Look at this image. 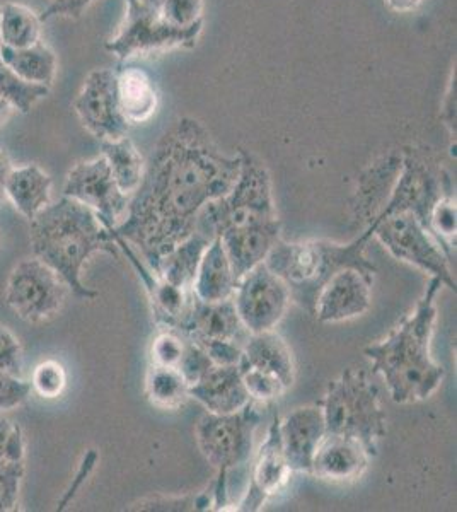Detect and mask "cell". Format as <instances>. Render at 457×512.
<instances>
[{
  "label": "cell",
  "mask_w": 457,
  "mask_h": 512,
  "mask_svg": "<svg viewBox=\"0 0 457 512\" xmlns=\"http://www.w3.org/2000/svg\"><path fill=\"white\" fill-rule=\"evenodd\" d=\"M371 458L357 439L326 434L314 456L311 473L326 482H355L364 475Z\"/></svg>",
  "instance_id": "19"
},
{
  "label": "cell",
  "mask_w": 457,
  "mask_h": 512,
  "mask_svg": "<svg viewBox=\"0 0 457 512\" xmlns=\"http://www.w3.org/2000/svg\"><path fill=\"white\" fill-rule=\"evenodd\" d=\"M374 236V222L367 231L348 245L331 241H301L287 243L278 239L267 258L273 274L289 287L292 301L313 315L314 303L324 284L345 268H355L365 277L374 280L376 265L365 256V246Z\"/></svg>",
  "instance_id": "5"
},
{
  "label": "cell",
  "mask_w": 457,
  "mask_h": 512,
  "mask_svg": "<svg viewBox=\"0 0 457 512\" xmlns=\"http://www.w3.org/2000/svg\"><path fill=\"white\" fill-rule=\"evenodd\" d=\"M31 390L45 400H55L62 395L67 386V373L58 361L48 359L35 367L31 374Z\"/></svg>",
  "instance_id": "33"
},
{
  "label": "cell",
  "mask_w": 457,
  "mask_h": 512,
  "mask_svg": "<svg viewBox=\"0 0 457 512\" xmlns=\"http://www.w3.org/2000/svg\"><path fill=\"white\" fill-rule=\"evenodd\" d=\"M31 391V383L24 381L23 376L0 369V412L21 407L28 400Z\"/></svg>",
  "instance_id": "39"
},
{
  "label": "cell",
  "mask_w": 457,
  "mask_h": 512,
  "mask_svg": "<svg viewBox=\"0 0 457 512\" xmlns=\"http://www.w3.org/2000/svg\"><path fill=\"white\" fill-rule=\"evenodd\" d=\"M372 282L355 268L333 275L319 291L313 315L319 323H342L365 315L372 304Z\"/></svg>",
  "instance_id": "16"
},
{
  "label": "cell",
  "mask_w": 457,
  "mask_h": 512,
  "mask_svg": "<svg viewBox=\"0 0 457 512\" xmlns=\"http://www.w3.org/2000/svg\"><path fill=\"white\" fill-rule=\"evenodd\" d=\"M12 168H14V164H12L9 154L4 149H0V205L7 202L6 183Z\"/></svg>",
  "instance_id": "43"
},
{
  "label": "cell",
  "mask_w": 457,
  "mask_h": 512,
  "mask_svg": "<svg viewBox=\"0 0 457 512\" xmlns=\"http://www.w3.org/2000/svg\"><path fill=\"white\" fill-rule=\"evenodd\" d=\"M186 337L176 330L164 328L157 333L151 345V364L164 367H178L183 350H185Z\"/></svg>",
  "instance_id": "34"
},
{
  "label": "cell",
  "mask_w": 457,
  "mask_h": 512,
  "mask_svg": "<svg viewBox=\"0 0 457 512\" xmlns=\"http://www.w3.org/2000/svg\"><path fill=\"white\" fill-rule=\"evenodd\" d=\"M232 301L246 330L260 333L275 330L284 320L292 297L284 280L263 262L238 280Z\"/></svg>",
  "instance_id": "12"
},
{
  "label": "cell",
  "mask_w": 457,
  "mask_h": 512,
  "mask_svg": "<svg viewBox=\"0 0 457 512\" xmlns=\"http://www.w3.org/2000/svg\"><path fill=\"white\" fill-rule=\"evenodd\" d=\"M239 168V154L227 156L202 123L181 118L162 135L127 216L110 233L134 245L156 272L162 256L193 234L200 210L231 192Z\"/></svg>",
  "instance_id": "1"
},
{
  "label": "cell",
  "mask_w": 457,
  "mask_h": 512,
  "mask_svg": "<svg viewBox=\"0 0 457 512\" xmlns=\"http://www.w3.org/2000/svg\"><path fill=\"white\" fill-rule=\"evenodd\" d=\"M210 243L212 241L207 236L193 231L191 236L181 241L168 255L162 256L156 274L171 286L180 287L183 291H193V280L197 275L198 265Z\"/></svg>",
  "instance_id": "26"
},
{
  "label": "cell",
  "mask_w": 457,
  "mask_h": 512,
  "mask_svg": "<svg viewBox=\"0 0 457 512\" xmlns=\"http://www.w3.org/2000/svg\"><path fill=\"white\" fill-rule=\"evenodd\" d=\"M14 113H18V111L14 110V106L11 103H7L6 99L0 98V128L4 127L14 117Z\"/></svg>",
  "instance_id": "45"
},
{
  "label": "cell",
  "mask_w": 457,
  "mask_h": 512,
  "mask_svg": "<svg viewBox=\"0 0 457 512\" xmlns=\"http://www.w3.org/2000/svg\"><path fill=\"white\" fill-rule=\"evenodd\" d=\"M26 443L23 429L11 420L0 417V466L24 463Z\"/></svg>",
  "instance_id": "35"
},
{
  "label": "cell",
  "mask_w": 457,
  "mask_h": 512,
  "mask_svg": "<svg viewBox=\"0 0 457 512\" xmlns=\"http://www.w3.org/2000/svg\"><path fill=\"white\" fill-rule=\"evenodd\" d=\"M372 222L374 236L394 258L420 268L456 292L449 258L417 217L408 210H381Z\"/></svg>",
  "instance_id": "8"
},
{
  "label": "cell",
  "mask_w": 457,
  "mask_h": 512,
  "mask_svg": "<svg viewBox=\"0 0 457 512\" xmlns=\"http://www.w3.org/2000/svg\"><path fill=\"white\" fill-rule=\"evenodd\" d=\"M29 238L36 258L53 268L74 296L86 301L99 296L82 284V268L87 260L96 253L118 258L115 238L98 214L65 195L31 221Z\"/></svg>",
  "instance_id": "4"
},
{
  "label": "cell",
  "mask_w": 457,
  "mask_h": 512,
  "mask_svg": "<svg viewBox=\"0 0 457 512\" xmlns=\"http://www.w3.org/2000/svg\"><path fill=\"white\" fill-rule=\"evenodd\" d=\"M145 395L154 407L176 410L190 398V386L178 367L149 364L145 374Z\"/></svg>",
  "instance_id": "29"
},
{
  "label": "cell",
  "mask_w": 457,
  "mask_h": 512,
  "mask_svg": "<svg viewBox=\"0 0 457 512\" xmlns=\"http://www.w3.org/2000/svg\"><path fill=\"white\" fill-rule=\"evenodd\" d=\"M324 436L326 422L319 405L296 408L284 420L280 419V437L290 472L311 473Z\"/></svg>",
  "instance_id": "18"
},
{
  "label": "cell",
  "mask_w": 457,
  "mask_h": 512,
  "mask_svg": "<svg viewBox=\"0 0 457 512\" xmlns=\"http://www.w3.org/2000/svg\"><path fill=\"white\" fill-rule=\"evenodd\" d=\"M52 188V178L38 164L14 166L6 183L7 202L31 222L52 204Z\"/></svg>",
  "instance_id": "21"
},
{
  "label": "cell",
  "mask_w": 457,
  "mask_h": 512,
  "mask_svg": "<svg viewBox=\"0 0 457 512\" xmlns=\"http://www.w3.org/2000/svg\"><path fill=\"white\" fill-rule=\"evenodd\" d=\"M159 11L168 23L178 28L203 23V0H162Z\"/></svg>",
  "instance_id": "36"
},
{
  "label": "cell",
  "mask_w": 457,
  "mask_h": 512,
  "mask_svg": "<svg viewBox=\"0 0 457 512\" xmlns=\"http://www.w3.org/2000/svg\"><path fill=\"white\" fill-rule=\"evenodd\" d=\"M0 59L24 82L52 89L57 77L58 59L45 41L21 50L0 47Z\"/></svg>",
  "instance_id": "25"
},
{
  "label": "cell",
  "mask_w": 457,
  "mask_h": 512,
  "mask_svg": "<svg viewBox=\"0 0 457 512\" xmlns=\"http://www.w3.org/2000/svg\"><path fill=\"white\" fill-rule=\"evenodd\" d=\"M456 198L446 193L430 212L429 233L437 239L449 262L456 258Z\"/></svg>",
  "instance_id": "31"
},
{
  "label": "cell",
  "mask_w": 457,
  "mask_h": 512,
  "mask_svg": "<svg viewBox=\"0 0 457 512\" xmlns=\"http://www.w3.org/2000/svg\"><path fill=\"white\" fill-rule=\"evenodd\" d=\"M23 477L24 463L0 466V512L18 509Z\"/></svg>",
  "instance_id": "38"
},
{
  "label": "cell",
  "mask_w": 457,
  "mask_h": 512,
  "mask_svg": "<svg viewBox=\"0 0 457 512\" xmlns=\"http://www.w3.org/2000/svg\"><path fill=\"white\" fill-rule=\"evenodd\" d=\"M241 168L231 192L205 205L195 231L210 241L220 239L236 279L265 262L280 239L272 178L267 166L249 152H239Z\"/></svg>",
  "instance_id": "2"
},
{
  "label": "cell",
  "mask_w": 457,
  "mask_h": 512,
  "mask_svg": "<svg viewBox=\"0 0 457 512\" xmlns=\"http://www.w3.org/2000/svg\"><path fill=\"white\" fill-rule=\"evenodd\" d=\"M64 195L93 209L108 231L123 222L130 205V195L116 185L103 154L89 161H79L70 169Z\"/></svg>",
  "instance_id": "13"
},
{
  "label": "cell",
  "mask_w": 457,
  "mask_h": 512,
  "mask_svg": "<svg viewBox=\"0 0 457 512\" xmlns=\"http://www.w3.org/2000/svg\"><path fill=\"white\" fill-rule=\"evenodd\" d=\"M50 89L43 86H35L19 79L2 59H0V98L14 106L18 113H29L41 99H45Z\"/></svg>",
  "instance_id": "30"
},
{
  "label": "cell",
  "mask_w": 457,
  "mask_h": 512,
  "mask_svg": "<svg viewBox=\"0 0 457 512\" xmlns=\"http://www.w3.org/2000/svg\"><path fill=\"white\" fill-rule=\"evenodd\" d=\"M238 279L232 270L231 260L227 256L219 238L210 243L203 253L197 275L193 280V294L205 303H217L232 299Z\"/></svg>",
  "instance_id": "24"
},
{
  "label": "cell",
  "mask_w": 457,
  "mask_h": 512,
  "mask_svg": "<svg viewBox=\"0 0 457 512\" xmlns=\"http://www.w3.org/2000/svg\"><path fill=\"white\" fill-rule=\"evenodd\" d=\"M116 72L118 108L128 125L149 122L159 108L156 84L139 67H123Z\"/></svg>",
  "instance_id": "22"
},
{
  "label": "cell",
  "mask_w": 457,
  "mask_h": 512,
  "mask_svg": "<svg viewBox=\"0 0 457 512\" xmlns=\"http://www.w3.org/2000/svg\"><path fill=\"white\" fill-rule=\"evenodd\" d=\"M41 31L43 21L31 7L12 0L0 4V47L14 50L33 47L41 41Z\"/></svg>",
  "instance_id": "27"
},
{
  "label": "cell",
  "mask_w": 457,
  "mask_h": 512,
  "mask_svg": "<svg viewBox=\"0 0 457 512\" xmlns=\"http://www.w3.org/2000/svg\"><path fill=\"white\" fill-rule=\"evenodd\" d=\"M212 366H215V364L210 359L209 354L205 352V349L186 337L185 350H183V357H181L180 364H178V369L183 374V378L186 379L188 386L198 383L205 374L209 373Z\"/></svg>",
  "instance_id": "37"
},
{
  "label": "cell",
  "mask_w": 457,
  "mask_h": 512,
  "mask_svg": "<svg viewBox=\"0 0 457 512\" xmlns=\"http://www.w3.org/2000/svg\"><path fill=\"white\" fill-rule=\"evenodd\" d=\"M69 294L72 292L62 277L36 256L19 262L7 279V306L31 325L55 318Z\"/></svg>",
  "instance_id": "10"
},
{
  "label": "cell",
  "mask_w": 457,
  "mask_h": 512,
  "mask_svg": "<svg viewBox=\"0 0 457 512\" xmlns=\"http://www.w3.org/2000/svg\"><path fill=\"white\" fill-rule=\"evenodd\" d=\"M442 118L451 130V134L454 135V139H456V79H454V74H452L451 81H449V88H447L446 98H444Z\"/></svg>",
  "instance_id": "42"
},
{
  "label": "cell",
  "mask_w": 457,
  "mask_h": 512,
  "mask_svg": "<svg viewBox=\"0 0 457 512\" xmlns=\"http://www.w3.org/2000/svg\"><path fill=\"white\" fill-rule=\"evenodd\" d=\"M101 147L116 185L132 197L144 178L145 161L139 149L128 137L101 142Z\"/></svg>",
  "instance_id": "28"
},
{
  "label": "cell",
  "mask_w": 457,
  "mask_h": 512,
  "mask_svg": "<svg viewBox=\"0 0 457 512\" xmlns=\"http://www.w3.org/2000/svg\"><path fill=\"white\" fill-rule=\"evenodd\" d=\"M74 111L89 134L99 142L127 137L130 125L123 118L116 99V72L96 69L89 72L74 99Z\"/></svg>",
  "instance_id": "14"
},
{
  "label": "cell",
  "mask_w": 457,
  "mask_h": 512,
  "mask_svg": "<svg viewBox=\"0 0 457 512\" xmlns=\"http://www.w3.org/2000/svg\"><path fill=\"white\" fill-rule=\"evenodd\" d=\"M190 398L202 403L209 414L217 415L234 414L251 402L239 364L210 367L209 373L190 386Z\"/></svg>",
  "instance_id": "20"
},
{
  "label": "cell",
  "mask_w": 457,
  "mask_h": 512,
  "mask_svg": "<svg viewBox=\"0 0 457 512\" xmlns=\"http://www.w3.org/2000/svg\"><path fill=\"white\" fill-rule=\"evenodd\" d=\"M127 12L120 30L106 41V52L118 60L139 55L168 52L174 48H191L202 35L203 23L178 28L168 23L157 7L144 0H125Z\"/></svg>",
  "instance_id": "7"
},
{
  "label": "cell",
  "mask_w": 457,
  "mask_h": 512,
  "mask_svg": "<svg viewBox=\"0 0 457 512\" xmlns=\"http://www.w3.org/2000/svg\"><path fill=\"white\" fill-rule=\"evenodd\" d=\"M239 371H241L244 388L248 391L249 400L253 403L273 402L289 390L277 376L255 369V367L239 364Z\"/></svg>",
  "instance_id": "32"
},
{
  "label": "cell",
  "mask_w": 457,
  "mask_h": 512,
  "mask_svg": "<svg viewBox=\"0 0 457 512\" xmlns=\"http://www.w3.org/2000/svg\"><path fill=\"white\" fill-rule=\"evenodd\" d=\"M452 192L451 178L425 151L408 149L401 158L396 185L382 210H408L429 231L430 212L446 193Z\"/></svg>",
  "instance_id": "11"
},
{
  "label": "cell",
  "mask_w": 457,
  "mask_h": 512,
  "mask_svg": "<svg viewBox=\"0 0 457 512\" xmlns=\"http://www.w3.org/2000/svg\"><path fill=\"white\" fill-rule=\"evenodd\" d=\"M144 2H147V4H151V6L157 7V9H159L162 0H144Z\"/></svg>",
  "instance_id": "46"
},
{
  "label": "cell",
  "mask_w": 457,
  "mask_h": 512,
  "mask_svg": "<svg viewBox=\"0 0 457 512\" xmlns=\"http://www.w3.org/2000/svg\"><path fill=\"white\" fill-rule=\"evenodd\" d=\"M427 0H386L389 9L394 12H405L417 11L418 7H422Z\"/></svg>",
  "instance_id": "44"
},
{
  "label": "cell",
  "mask_w": 457,
  "mask_h": 512,
  "mask_svg": "<svg viewBox=\"0 0 457 512\" xmlns=\"http://www.w3.org/2000/svg\"><path fill=\"white\" fill-rule=\"evenodd\" d=\"M258 424L260 415L253 402L234 414L207 412L198 420V448L217 472L229 475L251 460Z\"/></svg>",
  "instance_id": "9"
},
{
  "label": "cell",
  "mask_w": 457,
  "mask_h": 512,
  "mask_svg": "<svg viewBox=\"0 0 457 512\" xmlns=\"http://www.w3.org/2000/svg\"><path fill=\"white\" fill-rule=\"evenodd\" d=\"M23 347L18 337L0 326V369L7 373L23 376Z\"/></svg>",
  "instance_id": "40"
},
{
  "label": "cell",
  "mask_w": 457,
  "mask_h": 512,
  "mask_svg": "<svg viewBox=\"0 0 457 512\" xmlns=\"http://www.w3.org/2000/svg\"><path fill=\"white\" fill-rule=\"evenodd\" d=\"M444 284L432 277L417 308L388 338L365 347L372 361V373L381 374L394 403H417L439 390L446 369L434 361L430 342L437 308L435 297Z\"/></svg>",
  "instance_id": "3"
},
{
  "label": "cell",
  "mask_w": 457,
  "mask_h": 512,
  "mask_svg": "<svg viewBox=\"0 0 457 512\" xmlns=\"http://www.w3.org/2000/svg\"><path fill=\"white\" fill-rule=\"evenodd\" d=\"M178 332L200 347L212 344H236L244 347L249 337L232 299L205 303L197 296L193 297L190 311Z\"/></svg>",
  "instance_id": "15"
},
{
  "label": "cell",
  "mask_w": 457,
  "mask_h": 512,
  "mask_svg": "<svg viewBox=\"0 0 457 512\" xmlns=\"http://www.w3.org/2000/svg\"><path fill=\"white\" fill-rule=\"evenodd\" d=\"M94 2L96 0H50L40 18L43 24L53 18L79 19Z\"/></svg>",
  "instance_id": "41"
},
{
  "label": "cell",
  "mask_w": 457,
  "mask_h": 512,
  "mask_svg": "<svg viewBox=\"0 0 457 512\" xmlns=\"http://www.w3.org/2000/svg\"><path fill=\"white\" fill-rule=\"evenodd\" d=\"M239 364L255 367L265 373L277 376L282 383L290 388L296 379V367L292 350L284 338L273 330L260 333H249L243 347V355Z\"/></svg>",
  "instance_id": "23"
},
{
  "label": "cell",
  "mask_w": 457,
  "mask_h": 512,
  "mask_svg": "<svg viewBox=\"0 0 457 512\" xmlns=\"http://www.w3.org/2000/svg\"><path fill=\"white\" fill-rule=\"evenodd\" d=\"M290 473L280 437V417H275L268 429L267 439L261 444L253 461L248 492L236 509L244 512L260 511L270 497L284 489Z\"/></svg>",
  "instance_id": "17"
},
{
  "label": "cell",
  "mask_w": 457,
  "mask_h": 512,
  "mask_svg": "<svg viewBox=\"0 0 457 512\" xmlns=\"http://www.w3.org/2000/svg\"><path fill=\"white\" fill-rule=\"evenodd\" d=\"M326 434L347 436L364 444L367 453L377 454V443L386 436V412L379 402V390L364 369H345L328 384L323 400Z\"/></svg>",
  "instance_id": "6"
}]
</instances>
